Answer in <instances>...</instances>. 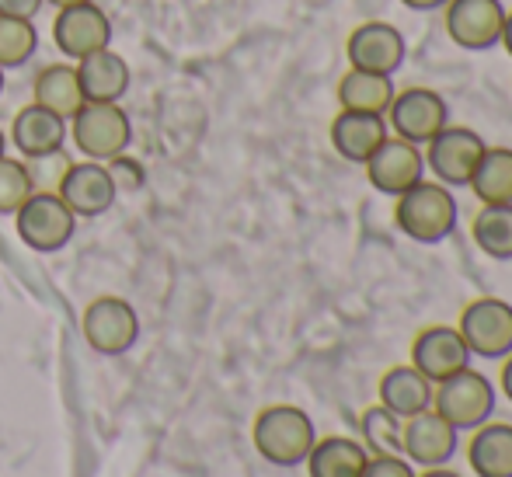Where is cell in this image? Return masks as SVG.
Masks as SVG:
<instances>
[{
  "instance_id": "16",
  "label": "cell",
  "mask_w": 512,
  "mask_h": 477,
  "mask_svg": "<svg viewBox=\"0 0 512 477\" xmlns=\"http://www.w3.org/2000/svg\"><path fill=\"white\" fill-rule=\"evenodd\" d=\"M56 195L67 202L74 216H88V220H95V216H102L115 206V195H119V189H115L112 175H108V168L102 161H77L63 171Z\"/></svg>"
},
{
  "instance_id": "8",
  "label": "cell",
  "mask_w": 512,
  "mask_h": 477,
  "mask_svg": "<svg viewBox=\"0 0 512 477\" xmlns=\"http://www.w3.org/2000/svg\"><path fill=\"white\" fill-rule=\"evenodd\" d=\"M457 331L464 335L471 356L506 359L512 352V303L495 300V296L471 300L460 314Z\"/></svg>"
},
{
  "instance_id": "34",
  "label": "cell",
  "mask_w": 512,
  "mask_h": 477,
  "mask_svg": "<svg viewBox=\"0 0 512 477\" xmlns=\"http://www.w3.org/2000/svg\"><path fill=\"white\" fill-rule=\"evenodd\" d=\"M499 46L512 56V11H506V25H502V42H499Z\"/></svg>"
},
{
  "instance_id": "7",
  "label": "cell",
  "mask_w": 512,
  "mask_h": 477,
  "mask_svg": "<svg viewBox=\"0 0 512 477\" xmlns=\"http://www.w3.org/2000/svg\"><path fill=\"white\" fill-rule=\"evenodd\" d=\"M81 331L98 356H126L140 338V314L122 296H98L84 310Z\"/></svg>"
},
{
  "instance_id": "13",
  "label": "cell",
  "mask_w": 512,
  "mask_h": 477,
  "mask_svg": "<svg viewBox=\"0 0 512 477\" xmlns=\"http://www.w3.org/2000/svg\"><path fill=\"white\" fill-rule=\"evenodd\" d=\"M366 178L380 195H405L425 178V154L422 147L401 140V136H387L377 147V154L363 164Z\"/></svg>"
},
{
  "instance_id": "29",
  "label": "cell",
  "mask_w": 512,
  "mask_h": 477,
  "mask_svg": "<svg viewBox=\"0 0 512 477\" xmlns=\"http://www.w3.org/2000/svg\"><path fill=\"white\" fill-rule=\"evenodd\" d=\"M35 192L32 171L25 161H14V157H0V216H14L21 209V202Z\"/></svg>"
},
{
  "instance_id": "28",
  "label": "cell",
  "mask_w": 512,
  "mask_h": 477,
  "mask_svg": "<svg viewBox=\"0 0 512 477\" xmlns=\"http://www.w3.org/2000/svg\"><path fill=\"white\" fill-rule=\"evenodd\" d=\"M35 49H39V32H35L32 21L0 14V70L25 67Z\"/></svg>"
},
{
  "instance_id": "9",
  "label": "cell",
  "mask_w": 512,
  "mask_h": 477,
  "mask_svg": "<svg viewBox=\"0 0 512 477\" xmlns=\"http://www.w3.org/2000/svg\"><path fill=\"white\" fill-rule=\"evenodd\" d=\"M387 126H391V136H401V140L415 143V147H425L439 129L450 126V105L432 88L398 91L391 108H387Z\"/></svg>"
},
{
  "instance_id": "15",
  "label": "cell",
  "mask_w": 512,
  "mask_h": 477,
  "mask_svg": "<svg viewBox=\"0 0 512 477\" xmlns=\"http://www.w3.org/2000/svg\"><path fill=\"white\" fill-rule=\"evenodd\" d=\"M53 39L63 56L84 60L88 53H98V49L112 46V21H108V14L95 0H91V4L63 7L53 25Z\"/></svg>"
},
{
  "instance_id": "19",
  "label": "cell",
  "mask_w": 512,
  "mask_h": 477,
  "mask_svg": "<svg viewBox=\"0 0 512 477\" xmlns=\"http://www.w3.org/2000/svg\"><path fill=\"white\" fill-rule=\"evenodd\" d=\"M77 77H81L84 101H122V95L129 91V81H133L129 63L112 46L77 60Z\"/></svg>"
},
{
  "instance_id": "17",
  "label": "cell",
  "mask_w": 512,
  "mask_h": 477,
  "mask_svg": "<svg viewBox=\"0 0 512 477\" xmlns=\"http://www.w3.org/2000/svg\"><path fill=\"white\" fill-rule=\"evenodd\" d=\"M391 136L387 115H366V112H338L331 122V147L349 164H366L377 154L380 143Z\"/></svg>"
},
{
  "instance_id": "12",
  "label": "cell",
  "mask_w": 512,
  "mask_h": 477,
  "mask_svg": "<svg viewBox=\"0 0 512 477\" xmlns=\"http://www.w3.org/2000/svg\"><path fill=\"white\" fill-rule=\"evenodd\" d=\"M345 53H349L352 70L394 77L405 67L408 42H405V35H401V28L387 25V21H366V25H359L356 32L349 35Z\"/></svg>"
},
{
  "instance_id": "18",
  "label": "cell",
  "mask_w": 512,
  "mask_h": 477,
  "mask_svg": "<svg viewBox=\"0 0 512 477\" xmlns=\"http://www.w3.org/2000/svg\"><path fill=\"white\" fill-rule=\"evenodd\" d=\"M67 119H60V115H53L49 108L42 105H25L18 115H14L11 122V140L14 147L28 157H46V154H56V150H63V143H67Z\"/></svg>"
},
{
  "instance_id": "31",
  "label": "cell",
  "mask_w": 512,
  "mask_h": 477,
  "mask_svg": "<svg viewBox=\"0 0 512 477\" xmlns=\"http://www.w3.org/2000/svg\"><path fill=\"white\" fill-rule=\"evenodd\" d=\"M359 477H418V474L401 453H380V457L366 460V467Z\"/></svg>"
},
{
  "instance_id": "27",
  "label": "cell",
  "mask_w": 512,
  "mask_h": 477,
  "mask_svg": "<svg viewBox=\"0 0 512 477\" xmlns=\"http://www.w3.org/2000/svg\"><path fill=\"white\" fill-rule=\"evenodd\" d=\"M363 429V446L370 457L380 453H401V432H405V418H398L394 411H387L384 404L370 408L359 422Z\"/></svg>"
},
{
  "instance_id": "4",
  "label": "cell",
  "mask_w": 512,
  "mask_h": 477,
  "mask_svg": "<svg viewBox=\"0 0 512 477\" xmlns=\"http://www.w3.org/2000/svg\"><path fill=\"white\" fill-rule=\"evenodd\" d=\"M70 136L88 161H112L126 154L133 143V122L119 101H84L81 112L70 119Z\"/></svg>"
},
{
  "instance_id": "6",
  "label": "cell",
  "mask_w": 512,
  "mask_h": 477,
  "mask_svg": "<svg viewBox=\"0 0 512 477\" xmlns=\"http://www.w3.org/2000/svg\"><path fill=\"white\" fill-rule=\"evenodd\" d=\"M488 143L481 140V133L467 126H443L429 143H425V168L436 175V182H443L446 189H467L474 178V168L485 157Z\"/></svg>"
},
{
  "instance_id": "30",
  "label": "cell",
  "mask_w": 512,
  "mask_h": 477,
  "mask_svg": "<svg viewBox=\"0 0 512 477\" xmlns=\"http://www.w3.org/2000/svg\"><path fill=\"white\" fill-rule=\"evenodd\" d=\"M105 168H108V175H112V182L119 192H136V189L147 185V168L129 154H115L112 161H105Z\"/></svg>"
},
{
  "instance_id": "1",
  "label": "cell",
  "mask_w": 512,
  "mask_h": 477,
  "mask_svg": "<svg viewBox=\"0 0 512 477\" xmlns=\"http://www.w3.org/2000/svg\"><path fill=\"white\" fill-rule=\"evenodd\" d=\"M251 439L258 457L269 460L272 467H300L314 450L317 429L314 418L297 404H269L265 411H258Z\"/></svg>"
},
{
  "instance_id": "24",
  "label": "cell",
  "mask_w": 512,
  "mask_h": 477,
  "mask_svg": "<svg viewBox=\"0 0 512 477\" xmlns=\"http://www.w3.org/2000/svg\"><path fill=\"white\" fill-rule=\"evenodd\" d=\"M394 77L366 74V70H349L338 84V105L345 112H366V115H387L394 101Z\"/></svg>"
},
{
  "instance_id": "37",
  "label": "cell",
  "mask_w": 512,
  "mask_h": 477,
  "mask_svg": "<svg viewBox=\"0 0 512 477\" xmlns=\"http://www.w3.org/2000/svg\"><path fill=\"white\" fill-rule=\"evenodd\" d=\"M49 4H56L63 11V7H74V4H91V0H49Z\"/></svg>"
},
{
  "instance_id": "20",
  "label": "cell",
  "mask_w": 512,
  "mask_h": 477,
  "mask_svg": "<svg viewBox=\"0 0 512 477\" xmlns=\"http://www.w3.org/2000/svg\"><path fill=\"white\" fill-rule=\"evenodd\" d=\"M432 394H436V383L425 380L411 363L394 366V370H387L380 377V404L398 418H415L422 411H429Z\"/></svg>"
},
{
  "instance_id": "26",
  "label": "cell",
  "mask_w": 512,
  "mask_h": 477,
  "mask_svg": "<svg viewBox=\"0 0 512 477\" xmlns=\"http://www.w3.org/2000/svg\"><path fill=\"white\" fill-rule=\"evenodd\" d=\"M471 237L488 258L512 262V206H481L471 223Z\"/></svg>"
},
{
  "instance_id": "2",
  "label": "cell",
  "mask_w": 512,
  "mask_h": 477,
  "mask_svg": "<svg viewBox=\"0 0 512 477\" xmlns=\"http://www.w3.org/2000/svg\"><path fill=\"white\" fill-rule=\"evenodd\" d=\"M394 220L405 237L415 244H443L446 237L457 234L460 223V206L453 189H446L443 182H418L415 189L398 195V209Z\"/></svg>"
},
{
  "instance_id": "3",
  "label": "cell",
  "mask_w": 512,
  "mask_h": 477,
  "mask_svg": "<svg viewBox=\"0 0 512 477\" xmlns=\"http://www.w3.org/2000/svg\"><path fill=\"white\" fill-rule=\"evenodd\" d=\"M495 404H499L495 383L471 366L436 383V394H432V411H439L457 432H474L478 425L492 422Z\"/></svg>"
},
{
  "instance_id": "36",
  "label": "cell",
  "mask_w": 512,
  "mask_h": 477,
  "mask_svg": "<svg viewBox=\"0 0 512 477\" xmlns=\"http://www.w3.org/2000/svg\"><path fill=\"white\" fill-rule=\"evenodd\" d=\"M422 477H464V474L450 471V467H432V471H425Z\"/></svg>"
},
{
  "instance_id": "10",
  "label": "cell",
  "mask_w": 512,
  "mask_h": 477,
  "mask_svg": "<svg viewBox=\"0 0 512 477\" xmlns=\"http://www.w3.org/2000/svg\"><path fill=\"white\" fill-rule=\"evenodd\" d=\"M506 7L502 0H450L446 4V32L467 53H488L502 42Z\"/></svg>"
},
{
  "instance_id": "33",
  "label": "cell",
  "mask_w": 512,
  "mask_h": 477,
  "mask_svg": "<svg viewBox=\"0 0 512 477\" xmlns=\"http://www.w3.org/2000/svg\"><path fill=\"white\" fill-rule=\"evenodd\" d=\"M401 4H405L408 11L425 14V11H439V7H446V4H450V0H401Z\"/></svg>"
},
{
  "instance_id": "32",
  "label": "cell",
  "mask_w": 512,
  "mask_h": 477,
  "mask_svg": "<svg viewBox=\"0 0 512 477\" xmlns=\"http://www.w3.org/2000/svg\"><path fill=\"white\" fill-rule=\"evenodd\" d=\"M42 4H46V0H0V14H4V18L32 21L35 14L42 11Z\"/></svg>"
},
{
  "instance_id": "25",
  "label": "cell",
  "mask_w": 512,
  "mask_h": 477,
  "mask_svg": "<svg viewBox=\"0 0 512 477\" xmlns=\"http://www.w3.org/2000/svg\"><path fill=\"white\" fill-rule=\"evenodd\" d=\"M467 189L481 206H512V147H488Z\"/></svg>"
},
{
  "instance_id": "22",
  "label": "cell",
  "mask_w": 512,
  "mask_h": 477,
  "mask_svg": "<svg viewBox=\"0 0 512 477\" xmlns=\"http://www.w3.org/2000/svg\"><path fill=\"white\" fill-rule=\"evenodd\" d=\"M370 460L366 446L349 436H324L304 460L310 477H359Z\"/></svg>"
},
{
  "instance_id": "39",
  "label": "cell",
  "mask_w": 512,
  "mask_h": 477,
  "mask_svg": "<svg viewBox=\"0 0 512 477\" xmlns=\"http://www.w3.org/2000/svg\"><path fill=\"white\" fill-rule=\"evenodd\" d=\"M0 95H4V70H0Z\"/></svg>"
},
{
  "instance_id": "23",
  "label": "cell",
  "mask_w": 512,
  "mask_h": 477,
  "mask_svg": "<svg viewBox=\"0 0 512 477\" xmlns=\"http://www.w3.org/2000/svg\"><path fill=\"white\" fill-rule=\"evenodd\" d=\"M35 105L49 108L60 119H74L84 105V91H81V77L77 67L67 63H53V67H42L35 77Z\"/></svg>"
},
{
  "instance_id": "21",
  "label": "cell",
  "mask_w": 512,
  "mask_h": 477,
  "mask_svg": "<svg viewBox=\"0 0 512 477\" xmlns=\"http://www.w3.org/2000/svg\"><path fill=\"white\" fill-rule=\"evenodd\" d=\"M467 464L478 477H512V425H478L467 443Z\"/></svg>"
},
{
  "instance_id": "5",
  "label": "cell",
  "mask_w": 512,
  "mask_h": 477,
  "mask_svg": "<svg viewBox=\"0 0 512 477\" xmlns=\"http://www.w3.org/2000/svg\"><path fill=\"white\" fill-rule=\"evenodd\" d=\"M14 230H18L21 244H28L39 255H53L70 244L77 216L56 192H32L14 213Z\"/></svg>"
},
{
  "instance_id": "35",
  "label": "cell",
  "mask_w": 512,
  "mask_h": 477,
  "mask_svg": "<svg viewBox=\"0 0 512 477\" xmlns=\"http://www.w3.org/2000/svg\"><path fill=\"white\" fill-rule=\"evenodd\" d=\"M502 390H506V397L512 401V352L506 356V366H502Z\"/></svg>"
},
{
  "instance_id": "11",
  "label": "cell",
  "mask_w": 512,
  "mask_h": 477,
  "mask_svg": "<svg viewBox=\"0 0 512 477\" xmlns=\"http://www.w3.org/2000/svg\"><path fill=\"white\" fill-rule=\"evenodd\" d=\"M460 450V432L446 422L439 411H422L415 418H405V432H401V457L411 467H446Z\"/></svg>"
},
{
  "instance_id": "14",
  "label": "cell",
  "mask_w": 512,
  "mask_h": 477,
  "mask_svg": "<svg viewBox=\"0 0 512 477\" xmlns=\"http://www.w3.org/2000/svg\"><path fill=\"white\" fill-rule=\"evenodd\" d=\"M471 349H467L464 335L450 324H436V328L418 331V338L411 342V366L422 373L425 380L443 383L453 373L471 366Z\"/></svg>"
},
{
  "instance_id": "38",
  "label": "cell",
  "mask_w": 512,
  "mask_h": 477,
  "mask_svg": "<svg viewBox=\"0 0 512 477\" xmlns=\"http://www.w3.org/2000/svg\"><path fill=\"white\" fill-rule=\"evenodd\" d=\"M7 154V136H4V129H0V157Z\"/></svg>"
}]
</instances>
